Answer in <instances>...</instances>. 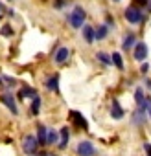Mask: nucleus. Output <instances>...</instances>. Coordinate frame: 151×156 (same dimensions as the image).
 <instances>
[{
	"mask_svg": "<svg viewBox=\"0 0 151 156\" xmlns=\"http://www.w3.org/2000/svg\"><path fill=\"white\" fill-rule=\"evenodd\" d=\"M85 17H87L85 9H83L81 6H76V8H74V11L68 15V22H70V26H72L74 30H79V28H83Z\"/></svg>",
	"mask_w": 151,
	"mask_h": 156,
	"instance_id": "obj_1",
	"label": "nucleus"
},
{
	"mask_svg": "<svg viewBox=\"0 0 151 156\" xmlns=\"http://www.w3.org/2000/svg\"><path fill=\"white\" fill-rule=\"evenodd\" d=\"M46 134H48V129L44 125H39L37 127V136H35L39 145H46Z\"/></svg>",
	"mask_w": 151,
	"mask_h": 156,
	"instance_id": "obj_10",
	"label": "nucleus"
},
{
	"mask_svg": "<svg viewBox=\"0 0 151 156\" xmlns=\"http://www.w3.org/2000/svg\"><path fill=\"white\" fill-rule=\"evenodd\" d=\"M114 2H120V0H114Z\"/></svg>",
	"mask_w": 151,
	"mask_h": 156,
	"instance_id": "obj_29",
	"label": "nucleus"
},
{
	"mask_svg": "<svg viewBox=\"0 0 151 156\" xmlns=\"http://www.w3.org/2000/svg\"><path fill=\"white\" fill-rule=\"evenodd\" d=\"M144 149H145L147 156H151V145H149V143H145V145H144Z\"/></svg>",
	"mask_w": 151,
	"mask_h": 156,
	"instance_id": "obj_24",
	"label": "nucleus"
},
{
	"mask_svg": "<svg viewBox=\"0 0 151 156\" xmlns=\"http://www.w3.org/2000/svg\"><path fill=\"white\" fill-rule=\"evenodd\" d=\"M68 55H70V50L63 46V48H59V50H57V53H55V57H53V59H55V62H57V64H63V62L68 59Z\"/></svg>",
	"mask_w": 151,
	"mask_h": 156,
	"instance_id": "obj_8",
	"label": "nucleus"
},
{
	"mask_svg": "<svg viewBox=\"0 0 151 156\" xmlns=\"http://www.w3.org/2000/svg\"><path fill=\"white\" fill-rule=\"evenodd\" d=\"M111 116L114 119H122L123 118V108L120 107V103L116 99H112V107H111Z\"/></svg>",
	"mask_w": 151,
	"mask_h": 156,
	"instance_id": "obj_9",
	"label": "nucleus"
},
{
	"mask_svg": "<svg viewBox=\"0 0 151 156\" xmlns=\"http://www.w3.org/2000/svg\"><path fill=\"white\" fill-rule=\"evenodd\" d=\"M68 140H70L68 127H63V129H61V140H59V147H61V149H64V147H66V143H68Z\"/></svg>",
	"mask_w": 151,
	"mask_h": 156,
	"instance_id": "obj_14",
	"label": "nucleus"
},
{
	"mask_svg": "<svg viewBox=\"0 0 151 156\" xmlns=\"http://www.w3.org/2000/svg\"><path fill=\"white\" fill-rule=\"evenodd\" d=\"M70 119L74 121V125H78L79 129H83V130H87L89 129V123H87V119L79 114V112H76V110H70Z\"/></svg>",
	"mask_w": 151,
	"mask_h": 156,
	"instance_id": "obj_6",
	"label": "nucleus"
},
{
	"mask_svg": "<svg viewBox=\"0 0 151 156\" xmlns=\"http://www.w3.org/2000/svg\"><path fill=\"white\" fill-rule=\"evenodd\" d=\"M83 39L87 44H92L96 41V35H94V28L92 26H85L83 24Z\"/></svg>",
	"mask_w": 151,
	"mask_h": 156,
	"instance_id": "obj_7",
	"label": "nucleus"
},
{
	"mask_svg": "<svg viewBox=\"0 0 151 156\" xmlns=\"http://www.w3.org/2000/svg\"><path fill=\"white\" fill-rule=\"evenodd\" d=\"M46 88H48V90H53V92H57V90H59V79H57V75L48 77V81H46Z\"/></svg>",
	"mask_w": 151,
	"mask_h": 156,
	"instance_id": "obj_15",
	"label": "nucleus"
},
{
	"mask_svg": "<svg viewBox=\"0 0 151 156\" xmlns=\"http://www.w3.org/2000/svg\"><path fill=\"white\" fill-rule=\"evenodd\" d=\"M37 147H39L37 138L31 136V134H28V136L24 138V141H22V149H24V152H26V154H35Z\"/></svg>",
	"mask_w": 151,
	"mask_h": 156,
	"instance_id": "obj_4",
	"label": "nucleus"
},
{
	"mask_svg": "<svg viewBox=\"0 0 151 156\" xmlns=\"http://www.w3.org/2000/svg\"><path fill=\"white\" fill-rule=\"evenodd\" d=\"M39 108H41V98L35 96L33 98V103H31V116H37L39 114Z\"/></svg>",
	"mask_w": 151,
	"mask_h": 156,
	"instance_id": "obj_17",
	"label": "nucleus"
},
{
	"mask_svg": "<svg viewBox=\"0 0 151 156\" xmlns=\"http://www.w3.org/2000/svg\"><path fill=\"white\" fill-rule=\"evenodd\" d=\"M107 33H109V26H107V24H101V26H98V30H94L96 41H101V39H105V37H107Z\"/></svg>",
	"mask_w": 151,
	"mask_h": 156,
	"instance_id": "obj_12",
	"label": "nucleus"
},
{
	"mask_svg": "<svg viewBox=\"0 0 151 156\" xmlns=\"http://www.w3.org/2000/svg\"><path fill=\"white\" fill-rule=\"evenodd\" d=\"M109 24H112V26H114V19H112L111 15H107V26H109Z\"/></svg>",
	"mask_w": 151,
	"mask_h": 156,
	"instance_id": "obj_25",
	"label": "nucleus"
},
{
	"mask_svg": "<svg viewBox=\"0 0 151 156\" xmlns=\"http://www.w3.org/2000/svg\"><path fill=\"white\" fill-rule=\"evenodd\" d=\"M149 11H151V4H149Z\"/></svg>",
	"mask_w": 151,
	"mask_h": 156,
	"instance_id": "obj_28",
	"label": "nucleus"
},
{
	"mask_svg": "<svg viewBox=\"0 0 151 156\" xmlns=\"http://www.w3.org/2000/svg\"><path fill=\"white\" fill-rule=\"evenodd\" d=\"M53 143H57V132L55 130H48V134H46V145H53Z\"/></svg>",
	"mask_w": 151,
	"mask_h": 156,
	"instance_id": "obj_18",
	"label": "nucleus"
},
{
	"mask_svg": "<svg viewBox=\"0 0 151 156\" xmlns=\"http://www.w3.org/2000/svg\"><path fill=\"white\" fill-rule=\"evenodd\" d=\"M19 98L22 99V98H35V90L33 88H22L20 92H19Z\"/></svg>",
	"mask_w": 151,
	"mask_h": 156,
	"instance_id": "obj_19",
	"label": "nucleus"
},
{
	"mask_svg": "<svg viewBox=\"0 0 151 156\" xmlns=\"http://www.w3.org/2000/svg\"><path fill=\"white\" fill-rule=\"evenodd\" d=\"M2 11H4V6H2V4H0V15H2Z\"/></svg>",
	"mask_w": 151,
	"mask_h": 156,
	"instance_id": "obj_27",
	"label": "nucleus"
},
{
	"mask_svg": "<svg viewBox=\"0 0 151 156\" xmlns=\"http://www.w3.org/2000/svg\"><path fill=\"white\" fill-rule=\"evenodd\" d=\"M147 2H149V0H133L134 8H136V6H147Z\"/></svg>",
	"mask_w": 151,
	"mask_h": 156,
	"instance_id": "obj_22",
	"label": "nucleus"
},
{
	"mask_svg": "<svg viewBox=\"0 0 151 156\" xmlns=\"http://www.w3.org/2000/svg\"><path fill=\"white\" fill-rule=\"evenodd\" d=\"M0 33H2L4 37H11V35H13V30H11V28H8V26H4Z\"/></svg>",
	"mask_w": 151,
	"mask_h": 156,
	"instance_id": "obj_21",
	"label": "nucleus"
},
{
	"mask_svg": "<svg viewBox=\"0 0 151 156\" xmlns=\"http://www.w3.org/2000/svg\"><path fill=\"white\" fill-rule=\"evenodd\" d=\"M145 85H147V88H151V81H149V79L145 81Z\"/></svg>",
	"mask_w": 151,
	"mask_h": 156,
	"instance_id": "obj_26",
	"label": "nucleus"
},
{
	"mask_svg": "<svg viewBox=\"0 0 151 156\" xmlns=\"http://www.w3.org/2000/svg\"><path fill=\"white\" fill-rule=\"evenodd\" d=\"M2 101H4L6 107H9V110H11L13 114L19 112V108H17V105H15V101H13V98H11L9 94H4V96H2Z\"/></svg>",
	"mask_w": 151,
	"mask_h": 156,
	"instance_id": "obj_11",
	"label": "nucleus"
},
{
	"mask_svg": "<svg viewBox=\"0 0 151 156\" xmlns=\"http://www.w3.org/2000/svg\"><path fill=\"white\" fill-rule=\"evenodd\" d=\"M64 2H66V0H55V8H63Z\"/></svg>",
	"mask_w": 151,
	"mask_h": 156,
	"instance_id": "obj_23",
	"label": "nucleus"
},
{
	"mask_svg": "<svg viewBox=\"0 0 151 156\" xmlns=\"http://www.w3.org/2000/svg\"><path fill=\"white\" fill-rule=\"evenodd\" d=\"M96 57H98V61H101L103 64H112V62H111V57H109L105 51H98V53H96Z\"/></svg>",
	"mask_w": 151,
	"mask_h": 156,
	"instance_id": "obj_20",
	"label": "nucleus"
},
{
	"mask_svg": "<svg viewBox=\"0 0 151 156\" xmlns=\"http://www.w3.org/2000/svg\"><path fill=\"white\" fill-rule=\"evenodd\" d=\"M41 156H46V154H41Z\"/></svg>",
	"mask_w": 151,
	"mask_h": 156,
	"instance_id": "obj_30",
	"label": "nucleus"
},
{
	"mask_svg": "<svg viewBox=\"0 0 151 156\" xmlns=\"http://www.w3.org/2000/svg\"><path fill=\"white\" fill-rule=\"evenodd\" d=\"M111 62H114V66H116L118 70H123V61H122V55H120L118 51H114V53H112Z\"/></svg>",
	"mask_w": 151,
	"mask_h": 156,
	"instance_id": "obj_16",
	"label": "nucleus"
},
{
	"mask_svg": "<svg viewBox=\"0 0 151 156\" xmlns=\"http://www.w3.org/2000/svg\"><path fill=\"white\" fill-rule=\"evenodd\" d=\"M134 59L140 61V62L147 59V44L145 42H136L134 44Z\"/></svg>",
	"mask_w": 151,
	"mask_h": 156,
	"instance_id": "obj_5",
	"label": "nucleus"
},
{
	"mask_svg": "<svg viewBox=\"0 0 151 156\" xmlns=\"http://www.w3.org/2000/svg\"><path fill=\"white\" fill-rule=\"evenodd\" d=\"M134 41H136V37H134L133 33L125 35V37H123V42H122V48H123V50H131V48H133V46L136 44Z\"/></svg>",
	"mask_w": 151,
	"mask_h": 156,
	"instance_id": "obj_13",
	"label": "nucleus"
},
{
	"mask_svg": "<svg viewBox=\"0 0 151 156\" xmlns=\"http://www.w3.org/2000/svg\"><path fill=\"white\" fill-rule=\"evenodd\" d=\"M123 17H125V19H127V22H131V24H138V22H142V20H144L142 9H140V8H134V6L127 8V9H125V13H123Z\"/></svg>",
	"mask_w": 151,
	"mask_h": 156,
	"instance_id": "obj_2",
	"label": "nucleus"
},
{
	"mask_svg": "<svg viewBox=\"0 0 151 156\" xmlns=\"http://www.w3.org/2000/svg\"><path fill=\"white\" fill-rule=\"evenodd\" d=\"M76 152H78L79 156H94L96 154V147L90 143V141H79L78 147H76Z\"/></svg>",
	"mask_w": 151,
	"mask_h": 156,
	"instance_id": "obj_3",
	"label": "nucleus"
}]
</instances>
